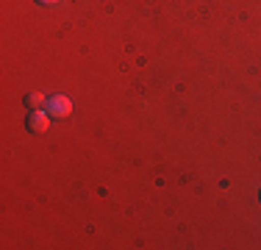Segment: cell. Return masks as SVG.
<instances>
[{
	"label": "cell",
	"instance_id": "cell-1",
	"mask_svg": "<svg viewBox=\"0 0 261 250\" xmlns=\"http://www.w3.org/2000/svg\"><path fill=\"white\" fill-rule=\"evenodd\" d=\"M45 111L50 117H59V120H64V117L72 114V100L64 97V95H50L45 103Z\"/></svg>",
	"mask_w": 261,
	"mask_h": 250
},
{
	"label": "cell",
	"instance_id": "cell-2",
	"mask_svg": "<svg viewBox=\"0 0 261 250\" xmlns=\"http://www.w3.org/2000/svg\"><path fill=\"white\" fill-rule=\"evenodd\" d=\"M50 128V114L45 109H31L28 114V131L31 134H45Z\"/></svg>",
	"mask_w": 261,
	"mask_h": 250
},
{
	"label": "cell",
	"instance_id": "cell-3",
	"mask_svg": "<svg viewBox=\"0 0 261 250\" xmlns=\"http://www.w3.org/2000/svg\"><path fill=\"white\" fill-rule=\"evenodd\" d=\"M45 103H47V97L42 95V92H31V95L25 97V106H28V109H45Z\"/></svg>",
	"mask_w": 261,
	"mask_h": 250
},
{
	"label": "cell",
	"instance_id": "cell-4",
	"mask_svg": "<svg viewBox=\"0 0 261 250\" xmlns=\"http://www.w3.org/2000/svg\"><path fill=\"white\" fill-rule=\"evenodd\" d=\"M36 3H42V6H53V3H59V0H36Z\"/></svg>",
	"mask_w": 261,
	"mask_h": 250
},
{
	"label": "cell",
	"instance_id": "cell-5",
	"mask_svg": "<svg viewBox=\"0 0 261 250\" xmlns=\"http://www.w3.org/2000/svg\"><path fill=\"white\" fill-rule=\"evenodd\" d=\"M258 197H261V195H258Z\"/></svg>",
	"mask_w": 261,
	"mask_h": 250
}]
</instances>
